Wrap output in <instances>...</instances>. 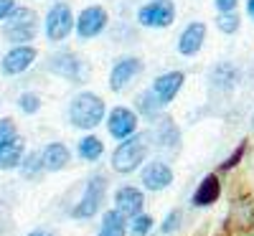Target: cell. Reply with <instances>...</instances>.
I'll use <instances>...</instances> for the list:
<instances>
[{"mask_svg":"<svg viewBox=\"0 0 254 236\" xmlns=\"http://www.w3.org/2000/svg\"><path fill=\"white\" fill-rule=\"evenodd\" d=\"M69 119L79 130H92V127H97L104 119V102L92 92L76 94L69 107Z\"/></svg>","mask_w":254,"mask_h":236,"instance_id":"obj_1","label":"cell"},{"mask_svg":"<svg viewBox=\"0 0 254 236\" xmlns=\"http://www.w3.org/2000/svg\"><path fill=\"white\" fill-rule=\"evenodd\" d=\"M147 155V135H132L120 142V147L112 155V168L117 173H132L142 165Z\"/></svg>","mask_w":254,"mask_h":236,"instance_id":"obj_2","label":"cell"},{"mask_svg":"<svg viewBox=\"0 0 254 236\" xmlns=\"http://www.w3.org/2000/svg\"><path fill=\"white\" fill-rule=\"evenodd\" d=\"M36 28H38V18L31 8H15V13L5 20V38L13 41L18 46H26V41H33L36 36Z\"/></svg>","mask_w":254,"mask_h":236,"instance_id":"obj_3","label":"cell"},{"mask_svg":"<svg viewBox=\"0 0 254 236\" xmlns=\"http://www.w3.org/2000/svg\"><path fill=\"white\" fill-rule=\"evenodd\" d=\"M104 190H107V180H104L102 176H94V178L87 183V190H84L81 201L74 206L71 216H74V219H92L94 213L99 211L102 201H104Z\"/></svg>","mask_w":254,"mask_h":236,"instance_id":"obj_4","label":"cell"},{"mask_svg":"<svg viewBox=\"0 0 254 236\" xmlns=\"http://www.w3.org/2000/svg\"><path fill=\"white\" fill-rule=\"evenodd\" d=\"M176 18V5L171 0H155V3H147L140 8L137 13V20L147 28H165L171 26Z\"/></svg>","mask_w":254,"mask_h":236,"instance_id":"obj_5","label":"cell"},{"mask_svg":"<svg viewBox=\"0 0 254 236\" xmlns=\"http://www.w3.org/2000/svg\"><path fill=\"white\" fill-rule=\"evenodd\" d=\"M74 28V18H71V10L69 5H64V3H56L49 15H46V36L51 41H64Z\"/></svg>","mask_w":254,"mask_h":236,"instance_id":"obj_6","label":"cell"},{"mask_svg":"<svg viewBox=\"0 0 254 236\" xmlns=\"http://www.w3.org/2000/svg\"><path fill=\"white\" fill-rule=\"evenodd\" d=\"M107 127H110L112 137L127 140V137H132L135 130H137V115L132 110H127V107H115V110L110 112Z\"/></svg>","mask_w":254,"mask_h":236,"instance_id":"obj_7","label":"cell"},{"mask_svg":"<svg viewBox=\"0 0 254 236\" xmlns=\"http://www.w3.org/2000/svg\"><path fill=\"white\" fill-rule=\"evenodd\" d=\"M107 26V10L92 5V8H84L81 15L76 18V33L79 38H94L97 33H102V28Z\"/></svg>","mask_w":254,"mask_h":236,"instance_id":"obj_8","label":"cell"},{"mask_svg":"<svg viewBox=\"0 0 254 236\" xmlns=\"http://www.w3.org/2000/svg\"><path fill=\"white\" fill-rule=\"evenodd\" d=\"M115 211H120L122 216H140L142 213V206H145V196H142V190L132 188V185H122L117 193H115Z\"/></svg>","mask_w":254,"mask_h":236,"instance_id":"obj_9","label":"cell"},{"mask_svg":"<svg viewBox=\"0 0 254 236\" xmlns=\"http://www.w3.org/2000/svg\"><path fill=\"white\" fill-rule=\"evenodd\" d=\"M140 69H142V61H140V59H135V56L120 59V61L115 63L112 74H110V87H112V92H122L127 84H130V81L140 74Z\"/></svg>","mask_w":254,"mask_h":236,"instance_id":"obj_10","label":"cell"},{"mask_svg":"<svg viewBox=\"0 0 254 236\" xmlns=\"http://www.w3.org/2000/svg\"><path fill=\"white\" fill-rule=\"evenodd\" d=\"M49 69H51L54 74L64 76V79H71V81H79V79H81V61H79V56L71 54V51H59V54H54L51 61H49Z\"/></svg>","mask_w":254,"mask_h":236,"instance_id":"obj_11","label":"cell"},{"mask_svg":"<svg viewBox=\"0 0 254 236\" xmlns=\"http://www.w3.org/2000/svg\"><path fill=\"white\" fill-rule=\"evenodd\" d=\"M173 183V170L168 168L165 163L155 160V163H147V168L142 170V185L147 190H163Z\"/></svg>","mask_w":254,"mask_h":236,"instance_id":"obj_12","label":"cell"},{"mask_svg":"<svg viewBox=\"0 0 254 236\" xmlns=\"http://www.w3.org/2000/svg\"><path fill=\"white\" fill-rule=\"evenodd\" d=\"M33 61H36V49L33 46H15L3 59V74H10V76L20 74V71H26Z\"/></svg>","mask_w":254,"mask_h":236,"instance_id":"obj_13","label":"cell"},{"mask_svg":"<svg viewBox=\"0 0 254 236\" xmlns=\"http://www.w3.org/2000/svg\"><path fill=\"white\" fill-rule=\"evenodd\" d=\"M183 87V74L181 71H168V74H160L153 84V94L158 97L160 104H168L176 94L178 89Z\"/></svg>","mask_w":254,"mask_h":236,"instance_id":"obj_14","label":"cell"},{"mask_svg":"<svg viewBox=\"0 0 254 236\" xmlns=\"http://www.w3.org/2000/svg\"><path fill=\"white\" fill-rule=\"evenodd\" d=\"M219 196H221V180H219L216 173H208L193 193V206H198V208L211 206V203L219 201Z\"/></svg>","mask_w":254,"mask_h":236,"instance_id":"obj_15","label":"cell"},{"mask_svg":"<svg viewBox=\"0 0 254 236\" xmlns=\"http://www.w3.org/2000/svg\"><path fill=\"white\" fill-rule=\"evenodd\" d=\"M41 160H44V170H51V173H56V170H64V168L69 165L71 153H69V147L64 145V142H51V145L44 147Z\"/></svg>","mask_w":254,"mask_h":236,"instance_id":"obj_16","label":"cell"},{"mask_svg":"<svg viewBox=\"0 0 254 236\" xmlns=\"http://www.w3.org/2000/svg\"><path fill=\"white\" fill-rule=\"evenodd\" d=\"M203 38H206V26H203V23H190V26L181 33L178 51H181L183 56H193V54H198V49L203 46Z\"/></svg>","mask_w":254,"mask_h":236,"instance_id":"obj_17","label":"cell"},{"mask_svg":"<svg viewBox=\"0 0 254 236\" xmlns=\"http://www.w3.org/2000/svg\"><path fill=\"white\" fill-rule=\"evenodd\" d=\"M23 150H26V142L20 137H13L10 142L3 145L0 150V170H13L23 163Z\"/></svg>","mask_w":254,"mask_h":236,"instance_id":"obj_18","label":"cell"},{"mask_svg":"<svg viewBox=\"0 0 254 236\" xmlns=\"http://www.w3.org/2000/svg\"><path fill=\"white\" fill-rule=\"evenodd\" d=\"M127 234V224H125V216L120 211H107L102 216V229H99V236H125Z\"/></svg>","mask_w":254,"mask_h":236,"instance_id":"obj_19","label":"cell"},{"mask_svg":"<svg viewBox=\"0 0 254 236\" xmlns=\"http://www.w3.org/2000/svg\"><path fill=\"white\" fill-rule=\"evenodd\" d=\"M178 140H181V135H178V127L173 124V119L171 117H163L160 122H158V142L165 147V145H178Z\"/></svg>","mask_w":254,"mask_h":236,"instance_id":"obj_20","label":"cell"},{"mask_svg":"<svg viewBox=\"0 0 254 236\" xmlns=\"http://www.w3.org/2000/svg\"><path fill=\"white\" fill-rule=\"evenodd\" d=\"M102 150H104V145H102V140L94 137V135H87V137L79 142V155H81L84 160H97V158L102 155Z\"/></svg>","mask_w":254,"mask_h":236,"instance_id":"obj_21","label":"cell"},{"mask_svg":"<svg viewBox=\"0 0 254 236\" xmlns=\"http://www.w3.org/2000/svg\"><path fill=\"white\" fill-rule=\"evenodd\" d=\"M135 107L142 112V115H147V117H153L158 110H160V102H158V97L153 94V92H140L137 94V99H135Z\"/></svg>","mask_w":254,"mask_h":236,"instance_id":"obj_22","label":"cell"},{"mask_svg":"<svg viewBox=\"0 0 254 236\" xmlns=\"http://www.w3.org/2000/svg\"><path fill=\"white\" fill-rule=\"evenodd\" d=\"M150 229H153V216L150 213H140V216H135L132 224H130V234L132 236H147Z\"/></svg>","mask_w":254,"mask_h":236,"instance_id":"obj_23","label":"cell"},{"mask_svg":"<svg viewBox=\"0 0 254 236\" xmlns=\"http://www.w3.org/2000/svg\"><path fill=\"white\" fill-rule=\"evenodd\" d=\"M41 170H44V160H41V153H28L23 160V176L26 178H36Z\"/></svg>","mask_w":254,"mask_h":236,"instance_id":"obj_24","label":"cell"},{"mask_svg":"<svg viewBox=\"0 0 254 236\" xmlns=\"http://www.w3.org/2000/svg\"><path fill=\"white\" fill-rule=\"evenodd\" d=\"M18 107H20V112L33 115V112H38V110H41V97H38V94H33V92H26V94H20Z\"/></svg>","mask_w":254,"mask_h":236,"instance_id":"obj_25","label":"cell"},{"mask_svg":"<svg viewBox=\"0 0 254 236\" xmlns=\"http://www.w3.org/2000/svg\"><path fill=\"white\" fill-rule=\"evenodd\" d=\"M244 153H247V140H242V142L237 145V150H234V153H231V155H229V158H226V160H224V163L219 165V168L224 170V173H229V170H231V168H237V165L242 163V158H244Z\"/></svg>","mask_w":254,"mask_h":236,"instance_id":"obj_26","label":"cell"},{"mask_svg":"<svg viewBox=\"0 0 254 236\" xmlns=\"http://www.w3.org/2000/svg\"><path fill=\"white\" fill-rule=\"evenodd\" d=\"M216 26H219V31H224V33H234V31L239 28V15H237V13H221V15L216 18Z\"/></svg>","mask_w":254,"mask_h":236,"instance_id":"obj_27","label":"cell"},{"mask_svg":"<svg viewBox=\"0 0 254 236\" xmlns=\"http://www.w3.org/2000/svg\"><path fill=\"white\" fill-rule=\"evenodd\" d=\"M181 219H183V213H181V208H173L171 213L165 216V221H163V226H160V231L163 234H173L178 226H181Z\"/></svg>","mask_w":254,"mask_h":236,"instance_id":"obj_28","label":"cell"},{"mask_svg":"<svg viewBox=\"0 0 254 236\" xmlns=\"http://www.w3.org/2000/svg\"><path fill=\"white\" fill-rule=\"evenodd\" d=\"M13 137H18V135H15V122H13L10 117H5V119H0V145H5V142H10Z\"/></svg>","mask_w":254,"mask_h":236,"instance_id":"obj_29","label":"cell"},{"mask_svg":"<svg viewBox=\"0 0 254 236\" xmlns=\"http://www.w3.org/2000/svg\"><path fill=\"white\" fill-rule=\"evenodd\" d=\"M15 13V0H0V20H8Z\"/></svg>","mask_w":254,"mask_h":236,"instance_id":"obj_30","label":"cell"},{"mask_svg":"<svg viewBox=\"0 0 254 236\" xmlns=\"http://www.w3.org/2000/svg\"><path fill=\"white\" fill-rule=\"evenodd\" d=\"M216 8H219L221 13H234L237 0H216Z\"/></svg>","mask_w":254,"mask_h":236,"instance_id":"obj_31","label":"cell"},{"mask_svg":"<svg viewBox=\"0 0 254 236\" xmlns=\"http://www.w3.org/2000/svg\"><path fill=\"white\" fill-rule=\"evenodd\" d=\"M247 13L254 18V0H247Z\"/></svg>","mask_w":254,"mask_h":236,"instance_id":"obj_32","label":"cell"},{"mask_svg":"<svg viewBox=\"0 0 254 236\" xmlns=\"http://www.w3.org/2000/svg\"><path fill=\"white\" fill-rule=\"evenodd\" d=\"M28 236H54V234H49V231H31Z\"/></svg>","mask_w":254,"mask_h":236,"instance_id":"obj_33","label":"cell"},{"mask_svg":"<svg viewBox=\"0 0 254 236\" xmlns=\"http://www.w3.org/2000/svg\"><path fill=\"white\" fill-rule=\"evenodd\" d=\"M252 127H254V117H252Z\"/></svg>","mask_w":254,"mask_h":236,"instance_id":"obj_34","label":"cell"},{"mask_svg":"<svg viewBox=\"0 0 254 236\" xmlns=\"http://www.w3.org/2000/svg\"><path fill=\"white\" fill-rule=\"evenodd\" d=\"M0 150H3V145H0Z\"/></svg>","mask_w":254,"mask_h":236,"instance_id":"obj_35","label":"cell"}]
</instances>
